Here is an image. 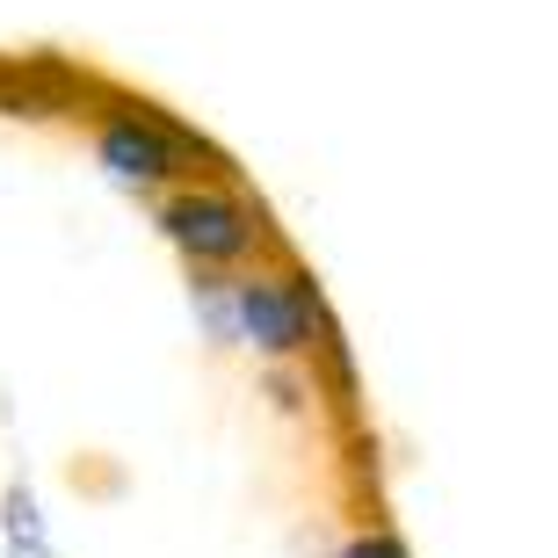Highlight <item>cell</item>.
Masks as SVG:
<instances>
[{"instance_id": "cell-3", "label": "cell", "mask_w": 558, "mask_h": 558, "mask_svg": "<svg viewBox=\"0 0 558 558\" xmlns=\"http://www.w3.org/2000/svg\"><path fill=\"white\" fill-rule=\"evenodd\" d=\"M95 160L109 167V182L160 189L167 174L189 160V131H174L160 109H117V117L95 131Z\"/></svg>"}, {"instance_id": "cell-1", "label": "cell", "mask_w": 558, "mask_h": 558, "mask_svg": "<svg viewBox=\"0 0 558 558\" xmlns=\"http://www.w3.org/2000/svg\"><path fill=\"white\" fill-rule=\"evenodd\" d=\"M196 312L218 341H240V349L262 355H298L312 349L319 333V298H312L298 276H240V283H204L196 290Z\"/></svg>"}, {"instance_id": "cell-5", "label": "cell", "mask_w": 558, "mask_h": 558, "mask_svg": "<svg viewBox=\"0 0 558 558\" xmlns=\"http://www.w3.org/2000/svg\"><path fill=\"white\" fill-rule=\"evenodd\" d=\"M341 558H414V551H407V544H399L392 530H371V537H355Z\"/></svg>"}, {"instance_id": "cell-2", "label": "cell", "mask_w": 558, "mask_h": 558, "mask_svg": "<svg viewBox=\"0 0 558 558\" xmlns=\"http://www.w3.org/2000/svg\"><path fill=\"white\" fill-rule=\"evenodd\" d=\"M160 232L196 262V269H232L262 247V218H254L232 189H182L160 204Z\"/></svg>"}, {"instance_id": "cell-4", "label": "cell", "mask_w": 558, "mask_h": 558, "mask_svg": "<svg viewBox=\"0 0 558 558\" xmlns=\"http://www.w3.org/2000/svg\"><path fill=\"white\" fill-rule=\"evenodd\" d=\"M0 558H59V544H51V522H44L37 494H29L22 478L0 494Z\"/></svg>"}]
</instances>
